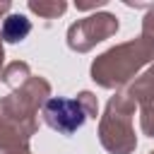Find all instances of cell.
<instances>
[{
  "mask_svg": "<svg viewBox=\"0 0 154 154\" xmlns=\"http://www.w3.org/2000/svg\"><path fill=\"white\" fill-rule=\"evenodd\" d=\"M46 120L51 128L60 132H75L84 123V113L77 101L70 99H51L46 103Z\"/></svg>",
  "mask_w": 154,
  "mask_h": 154,
  "instance_id": "1",
  "label": "cell"
},
{
  "mask_svg": "<svg viewBox=\"0 0 154 154\" xmlns=\"http://www.w3.org/2000/svg\"><path fill=\"white\" fill-rule=\"evenodd\" d=\"M26 31H29V22H26L24 17H10V19L5 22V38H7V41L22 38Z\"/></svg>",
  "mask_w": 154,
  "mask_h": 154,
  "instance_id": "2",
  "label": "cell"
}]
</instances>
